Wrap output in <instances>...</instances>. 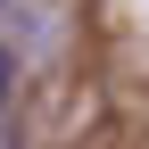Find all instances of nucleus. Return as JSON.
Listing matches in <instances>:
<instances>
[{"mask_svg":"<svg viewBox=\"0 0 149 149\" xmlns=\"http://www.w3.org/2000/svg\"><path fill=\"white\" fill-rule=\"evenodd\" d=\"M8 74H17V58H8V50H0V100H8Z\"/></svg>","mask_w":149,"mask_h":149,"instance_id":"obj_1","label":"nucleus"}]
</instances>
